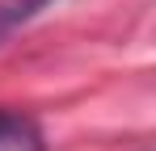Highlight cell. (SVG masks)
I'll return each instance as SVG.
<instances>
[{"label":"cell","mask_w":156,"mask_h":151,"mask_svg":"<svg viewBox=\"0 0 156 151\" xmlns=\"http://www.w3.org/2000/svg\"><path fill=\"white\" fill-rule=\"evenodd\" d=\"M0 151H47L38 126L30 122L26 113L0 109Z\"/></svg>","instance_id":"obj_1"},{"label":"cell","mask_w":156,"mask_h":151,"mask_svg":"<svg viewBox=\"0 0 156 151\" xmlns=\"http://www.w3.org/2000/svg\"><path fill=\"white\" fill-rule=\"evenodd\" d=\"M51 0H0V38H9L17 25L34 21Z\"/></svg>","instance_id":"obj_2"}]
</instances>
